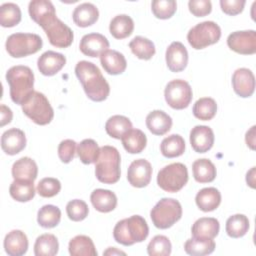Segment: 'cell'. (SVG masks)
Returning a JSON list of instances; mask_svg holds the SVG:
<instances>
[{
  "label": "cell",
  "mask_w": 256,
  "mask_h": 256,
  "mask_svg": "<svg viewBox=\"0 0 256 256\" xmlns=\"http://www.w3.org/2000/svg\"><path fill=\"white\" fill-rule=\"evenodd\" d=\"M75 74L90 100L101 102L107 99L110 86L94 63L86 60L79 61L75 66Z\"/></svg>",
  "instance_id": "cell-1"
},
{
  "label": "cell",
  "mask_w": 256,
  "mask_h": 256,
  "mask_svg": "<svg viewBox=\"0 0 256 256\" xmlns=\"http://www.w3.org/2000/svg\"><path fill=\"white\" fill-rule=\"evenodd\" d=\"M10 97L18 105H23L34 92V74L28 66L16 65L6 72Z\"/></svg>",
  "instance_id": "cell-2"
},
{
  "label": "cell",
  "mask_w": 256,
  "mask_h": 256,
  "mask_svg": "<svg viewBox=\"0 0 256 256\" xmlns=\"http://www.w3.org/2000/svg\"><path fill=\"white\" fill-rule=\"evenodd\" d=\"M149 234L146 220L140 215H133L117 222L113 229L115 241L124 246L143 242Z\"/></svg>",
  "instance_id": "cell-3"
},
{
  "label": "cell",
  "mask_w": 256,
  "mask_h": 256,
  "mask_svg": "<svg viewBox=\"0 0 256 256\" xmlns=\"http://www.w3.org/2000/svg\"><path fill=\"white\" fill-rule=\"evenodd\" d=\"M120 162L119 151L109 145L100 147V153L95 163V176L101 183L114 184L120 179Z\"/></svg>",
  "instance_id": "cell-4"
},
{
  "label": "cell",
  "mask_w": 256,
  "mask_h": 256,
  "mask_svg": "<svg viewBox=\"0 0 256 256\" xmlns=\"http://www.w3.org/2000/svg\"><path fill=\"white\" fill-rule=\"evenodd\" d=\"M150 217L156 228L168 229L181 219V204L173 198H162L152 208Z\"/></svg>",
  "instance_id": "cell-5"
},
{
  "label": "cell",
  "mask_w": 256,
  "mask_h": 256,
  "mask_svg": "<svg viewBox=\"0 0 256 256\" xmlns=\"http://www.w3.org/2000/svg\"><path fill=\"white\" fill-rule=\"evenodd\" d=\"M42 45V38L37 34L14 33L7 38L5 48L11 57L22 58L37 53Z\"/></svg>",
  "instance_id": "cell-6"
},
{
  "label": "cell",
  "mask_w": 256,
  "mask_h": 256,
  "mask_svg": "<svg viewBox=\"0 0 256 256\" xmlns=\"http://www.w3.org/2000/svg\"><path fill=\"white\" fill-rule=\"evenodd\" d=\"M21 107L23 113L37 125H47L54 117L53 108L47 97L38 91H34Z\"/></svg>",
  "instance_id": "cell-7"
},
{
  "label": "cell",
  "mask_w": 256,
  "mask_h": 256,
  "mask_svg": "<svg viewBox=\"0 0 256 256\" xmlns=\"http://www.w3.org/2000/svg\"><path fill=\"white\" fill-rule=\"evenodd\" d=\"M188 182V170L183 163H172L163 167L157 175L158 186L170 193L180 191Z\"/></svg>",
  "instance_id": "cell-8"
},
{
  "label": "cell",
  "mask_w": 256,
  "mask_h": 256,
  "mask_svg": "<svg viewBox=\"0 0 256 256\" xmlns=\"http://www.w3.org/2000/svg\"><path fill=\"white\" fill-rule=\"evenodd\" d=\"M221 37L220 26L213 21H204L192 27L188 34L187 40L192 48L200 50L209 45L215 44Z\"/></svg>",
  "instance_id": "cell-9"
},
{
  "label": "cell",
  "mask_w": 256,
  "mask_h": 256,
  "mask_svg": "<svg viewBox=\"0 0 256 256\" xmlns=\"http://www.w3.org/2000/svg\"><path fill=\"white\" fill-rule=\"evenodd\" d=\"M192 88L190 84L182 79L170 81L164 90V96L167 104L176 110L187 108L192 100Z\"/></svg>",
  "instance_id": "cell-10"
},
{
  "label": "cell",
  "mask_w": 256,
  "mask_h": 256,
  "mask_svg": "<svg viewBox=\"0 0 256 256\" xmlns=\"http://www.w3.org/2000/svg\"><path fill=\"white\" fill-rule=\"evenodd\" d=\"M228 47L242 55H252L256 53V32L255 30L235 31L227 38Z\"/></svg>",
  "instance_id": "cell-11"
},
{
  "label": "cell",
  "mask_w": 256,
  "mask_h": 256,
  "mask_svg": "<svg viewBox=\"0 0 256 256\" xmlns=\"http://www.w3.org/2000/svg\"><path fill=\"white\" fill-rule=\"evenodd\" d=\"M31 19L44 30L55 19H57L55 7L48 0H32L28 5Z\"/></svg>",
  "instance_id": "cell-12"
},
{
  "label": "cell",
  "mask_w": 256,
  "mask_h": 256,
  "mask_svg": "<svg viewBox=\"0 0 256 256\" xmlns=\"http://www.w3.org/2000/svg\"><path fill=\"white\" fill-rule=\"evenodd\" d=\"M51 45L58 48L69 47L74 38L73 31L60 19H55L50 25L44 29Z\"/></svg>",
  "instance_id": "cell-13"
},
{
  "label": "cell",
  "mask_w": 256,
  "mask_h": 256,
  "mask_svg": "<svg viewBox=\"0 0 256 256\" xmlns=\"http://www.w3.org/2000/svg\"><path fill=\"white\" fill-rule=\"evenodd\" d=\"M151 176L152 166L145 159L134 160L127 171L128 182L136 188L146 187L151 181Z\"/></svg>",
  "instance_id": "cell-14"
},
{
  "label": "cell",
  "mask_w": 256,
  "mask_h": 256,
  "mask_svg": "<svg viewBox=\"0 0 256 256\" xmlns=\"http://www.w3.org/2000/svg\"><path fill=\"white\" fill-rule=\"evenodd\" d=\"M232 86L234 92L242 97L252 96L255 90V77L253 72L248 68H239L232 75Z\"/></svg>",
  "instance_id": "cell-15"
},
{
  "label": "cell",
  "mask_w": 256,
  "mask_h": 256,
  "mask_svg": "<svg viewBox=\"0 0 256 256\" xmlns=\"http://www.w3.org/2000/svg\"><path fill=\"white\" fill-rule=\"evenodd\" d=\"M80 51L89 57H98L108 50L109 41L100 33H89L84 35L79 44Z\"/></svg>",
  "instance_id": "cell-16"
},
{
  "label": "cell",
  "mask_w": 256,
  "mask_h": 256,
  "mask_svg": "<svg viewBox=\"0 0 256 256\" xmlns=\"http://www.w3.org/2000/svg\"><path fill=\"white\" fill-rule=\"evenodd\" d=\"M165 57L167 67L171 72H181L188 64L187 49L178 41H174L168 46Z\"/></svg>",
  "instance_id": "cell-17"
},
{
  "label": "cell",
  "mask_w": 256,
  "mask_h": 256,
  "mask_svg": "<svg viewBox=\"0 0 256 256\" xmlns=\"http://www.w3.org/2000/svg\"><path fill=\"white\" fill-rule=\"evenodd\" d=\"M213 130L205 125H197L190 131V144L197 153L208 152L214 144Z\"/></svg>",
  "instance_id": "cell-18"
},
{
  "label": "cell",
  "mask_w": 256,
  "mask_h": 256,
  "mask_svg": "<svg viewBox=\"0 0 256 256\" xmlns=\"http://www.w3.org/2000/svg\"><path fill=\"white\" fill-rule=\"evenodd\" d=\"M66 64V58L63 54L55 51L44 52L37 61V67L41 74L53 76L57 74Z\"/></svg>",
  "instance_id": "cell-19"
},
{
  "label": "cell",
  "mask_w": 256,
  "mask_h": 256,
  "mask_svg": "<svg viewBox=\"0 0 256 256\" xmlns=\"http://www.w3.org/2000/svg\"><path fill=\"white\" fill-rule=\"evenodd\" d=\"M25 146V133L18 128L8 129L1 136V148L8 155H16L20 153Z\"/></svg>",
  "instance_id": "cell-20"
},
{
  "label": "cell",
  "mask_w": 256,
  "mask_h": 256,
  "mask_svg": "<svg viewBox=\"0 0 256 256\" xmlns=\"http://www.w3.org/2000/svg\"><path fill=\"white\" fill-rule=\"evenodd\" d=\"M220 230L219 221L213 217H202L197 219L191 228L193 238L214 239Z\"/></svg>",
  "instance_id": "cell-21"
},
{
  "label": "cell",
  "mask_w": 256,
  "mask_h": 256,
  "mask_svg": "<svg viewBox=\"0 0 256 256\" xmlns=\"http://www.w3.org/2000/svg\"><path fill=\"white\" fill-rule=\"evenodd\" d=\"M28 238L21 230H12L4 238L5 252L10 256H22L28 250Z\"/></svg>",
  "instance_id": "cell-22"
},
{
  "label": "cell",
  "mask_w": 256,
  "mask_h": 256,
  "mask_svg": "<svg viewBox=\"0 0 256 256\" xmlns=\"http://www.w3.org/2000/svg\"><path fill=\"white\" fill-rule=\"evenodd\" d=\"M100 63L104 70L110 75L122 74L127 67L124 55L116 50H106L100 55Z\"/></svg>",
  "instance_id": "cell-23"
},
{
  "label": "cell",
  "mask_w": 256,
  "mask_h": 256,
  "mask_svg": "<svg viewBox=\"0 0 256 256\" xmlns=\"http://www.w3.org/2000/svg\"><path fill=\"white\" fill-rule=\"evenodd\" d=\"M146 126L152 134L162 136L170 131L172 118L162 110H153L146 117Z\"/></svg>",
  "instance_id": "cell-24"
},
{
  "label": "cell",
  "mask_w": 256,
  "mask_h": 256,
  "mask_svg": "<svg viewBox=\"0 0 256 256\" xmlns=\"http://www.w3.org/2000/svg\"><path fill=\"white\" fill-rule=\"evenodd\" d=\"M11 172L14 180L34 181L37 178L38 167L33 159L22 157L14 162Z\"/></svg>",
  "instance_id": "cell-25"
},
{
  "label": "cell",
  "mask_w": 256,
  "mask_h": 256,
  "mask_svg": "<svg viewBox=\"0 0 256 256\" xmlns=\"http://www.w3.org/2000/svg\"><path fill=\"white\" fill-rule=\"evenodd\" d=\"M90 200L93 207L102 213L111 212L117 206L115 193L107 189H95L90 195Z\"/></svg>",
  "instance_id": "cell-26"
},
{
  "label": "cell",
  "mask_w": 256,
  "mask_h": 256,
  "mask_svg": "<svg viewBox=\"0 0 256 256\" xmlns=\"http://www.w3.org/2000/svg\"><path fill=\"white\" fill-rule=\"evenodd\" d=\"M74 23L79 27H88L93 25L99 18V11L92 3H82L78 5L72 14Z\"/></svg>",
  "instance_id": "cell-27"
},
{
  "label": "cell",
  "mask_w": 256,
  "mask_h": 256,
  "mask_svg": "<svg viewBox=\"0 0 256 256\" xmlns=\"http://www.w3.org/2000/svg\"><path fill=\"white\" fill-rule=\"evenodd\" d=\"M195 202L201 211L211 212L220 205L221 193L214 187L203 188L196 194Z\"/></svg>",
  "instance_id": "cell-28"
},
{
  "label": "cell",
  "mask_w": 256,
  "mask_h": 256,
  "mask_svg": "<svg viewBox=\"0 0 256 256\" xmlns=\"http://www.w3.org/2000/svg\"><path fill=\"white\" fill-rule=\"evenodd\" d=\"M124 149L130 154L141 153L147 144L145 133L140 129H130L121 138Z\"/></svg>",
  "instance_id": "cell-29"
},
{
  "label": "cell",
  "mask_w": 256,
  "mask_h": 256,
  "mask_svg": "<svg viewBox=\"0 0 256 256\" xmlns=\"http://www.w3.org/2000/svg\"><path fill=\"white\" fill-rule=\"evenodd\" d=\"M68 250L72 256H97L92 239L86 235H77L69 241Z\"/></svg>",
  "instance_id": "cell-30"
},
{
  "label": "cell",
  "mask_w": 256,
  "mask_h": 256,
  "mask_svg": "<svg viewBox=\"0 0 256 256\" xmlns=\"http://www.w3.org/2000/svg\"><path fill=\"white\" fill-rule=\"evenodd\" d=\"M134 30V22L132 18L126 14L115 16L109 24V31L116 39H124L132 34Z\"/></svg>",
  "instance_id": "cell-31"
},
{
  "label": "cell",
  "mask_w": 256,
  "mask_h": 256,
  "mask_svg": "<svg viewBox=\"0 0 256 256\" xmlns=\"http://www.w3.org/2000/svg\"><path fill=\"white\" fill-rule=\"evenodd\" d=\"M192 171L194 179L199 183H209L216 178L215 165L206 158L198 159L192 164Z\"/></svg>",
  "instance_id": "cell-32"
},
{
  "label": "cell",
  "mask_w": 256,
  "mask_h": 256,
  "mask_svg": "<svg viewBox=\"0 0 256 256\" xmlns=\"http://www.w3.org/2000/svg\"><path fill=\"white\" fill-rule=\"evenodd\" d=\"M34 181L28 180H14L10 187V196L18 202H28L32 200L35 196Z\"/></svg>",
  "instance_id": "cell-33"
},
{
  "label": "cell",
  "mask_w": 256,
  "mask_h": 256,
  "mask_svg": "<svg viewBox=\"0 0 256 256\" xmlns=\"http://www.w3.org/2000/svg\"><path fill=\"white\" fill-rule=\"evenodd\" d=\"M160 151L166 158L179 157L185 151V141L181 135L172 134L162 140Z\"/></svg>",
  "instance_id": "cell-34"
},
{
  "label": "cell",
  "mask_w": 256,
  "mask_h": 256,
  "mask_svg": "<svg viewBox=\"0 0 256 256\" xmlns=\"http://www.w3.org/2000/svg\"><path fill=\"white\" fill-rule=\"evenodd\" d=\"M59 243L55 235L45 233L37 237L34 244V254L36 256H54L58 253Z\"/></svg>",
  "instance_id": "cell-35"
},
{
  "label": "cell",
  "mask_w": 256,
  "mask_h": 256,
  "mask_svg": "<svg viewBox=\"0 0 256 256\" xmlns=\"http://www.w3.org/2000/svg\"><path fill=\"white\" fill-rule=\"evenodd\" d=\"M130 129H132V123L129 118L123 115H113L105 124L106 133L115 139H121Z\"/></svg>",
  "instance_id": "cell-36"
},
{
  "label": "cell",
  "mask_w": 256,
  "mask_h": 256,
  "mask_svg": "<svg viewBox=\"0 0 256 256\" xmlns=\"http://www.w3.org/2000/svg\"><path fill=\"white\" fill-rule=\"evenodd\" d=\"M129 48L137 58L142 60L151 59L156 52L154 43L148 38L142 36L134 37L129 42Z\"/></svg>",
  "instance_id": "cell-37"
},
{
  "label": "cell",
  "mask_w": 256,
  "mask_h": 256,
  "mask_svg": "<svg viewBox=\"0 0 256 256\" xmlns=\"http://www.w3.org/2000/svg\"><path fill=\"white\" fill-rule=\"evenodd\" d=\"M215 242L213 239H188L184 244V250L192 256H205L211 254L215 250Z\"/></svg>",
  "instance_id": "cell-38"
},
{
  "label": "cell",
  "mask_w": 256,
  "mask_h": 256,
  "mask_svg": "<svg viewBox=\"0 0 256 256\" xmlns=\"http://www.w3.org/2000/svg\"><path fill=\"white\" fill-rule=\"evenodd\" d=\"M61 220V211L57 206L48 204L42 206L37 213V222L43 228H54Z\"/></svg>",
  "instance_id": "cell-39"
},
{
  "label": "cell",
  "mask_w": 256,
  "mask_h": 256,
  "mask_svg": "<svg viewBox=\"0 0 256 256\" xmlns=\"http://www.w3.org/2000/svg\"><path fill=\"white\" fill-rule=\"evenodd\" d=\"M226 233L232 238L243 237L249 230V220L244 214H235L226 221Z\"/></svg>",
  "instance_id": "cell-40"
},
{
  "label": "cell",
  "mask_w": 256,
  "mask_h": 256,
  "mask_svg": "<svg viewBox=\"0 0 256 256\" xmlns=\"http://www.w3.org/2000/svg\"><path fill=\"white\" fill-rule=\"evenodd\" d=\"M192 111L193 115L199 120H211L217 112L216 101L210 97L200 98L194 103Z\"/></svg>",
  "instance_id": "cell-41"
},
{
  "label": "cell",
  "mask_w": 256,
  "mask_h": 256,
  "mask_svg": "<svg viewBox=\"0 0 256 256\" xmlns=\"http://www.w3.org/2000/svg\"><path fill=\"white\" fill-rule=\"evenodd\" d=\"M77 154L84 164H92L96 163L99 153L100 147L97 142L93 139H84L77 145Z\"/></svg>",
  "instance_id": "cell-42"
},
{
  "label": "cell",
  "mask_w": 256,
  "mask_h": 256,
  "mask_svg": "<svg viewBox=\"0 0 256 256\" xmlns=\"http://www.w3.org/2000/svg\"><path fill=\"white\" fill-rule=\"evenodd\" d=\"M21 21V10L15 3H4L0 6V24L3 27H14Z\"/></svg>",
  "instance_id": "cell-43"
},
{
  "label": "cell",
  "mask_w": 256,
  "mask_h": 256,
  "mask_svg": "<svg viewBox=\"0 0 256 256\" xmlns=\"http://www.w3.org/2000/svg\"><path fill=\"white\" fill-rule=\"evenodd\" d=\"M172 245L164 235H156L147 246V253L150 256H168L171 254Z\"/></svg>",
  "instance_id": "cell-44"
},
{
  "label": "cell",
  "mask_w": 256,
  "mask_h": 256,
  "mask_svg": "<svg viewBox=\"0 0 256 256\" xmlns=\"http://www.w3.org/2000/svg\"><path fill=\"white\" fill-rule=\"evenodd\" d=\"M154 16L158 19H169L177 10V3L174 0H154L151 3Z\"/></svg>",
  "instance_id": "cell-45"
},
{
  "label": "cell",
  "mask_w": 256,
  "mask_h": 256,
  "mask_svg": "<svg viewBox=\"0 0 256 256\" xmlns=\"http://www.w3.org/2000/svg\"><path fill=\"white\" fill-rule=\"evenodd\" d=\"M66 213L70 220L79 222L84 220L89 213V208L85 201L80 199H74L67 203Z\"/></svg>",
  "instance_id": "cell-46"
},
{
  "label": "cell",
  "mask_w": 256,
  "mask_h": 256,
  "mask_svg": "<svg viewBox=\"0 0 256 256\" xmlns=\"http://www.w3.org/2000/svg\"><path fill=\"white\" fill-rule=\"evenodd\" d=\"M61 190V183L58 179L53 177H46L41 179L36 187V192L44 198L56 196Z\"/></svg>",
  "instance_id": "cell-47"
},
{
  "label": "cell",
  "mask_w": 256,
  "mask_h": 256,
  "mask_svg": "<svg viewBox=\"0 0 256 256\" xmlns=\"http://www.w3.org/2000/svg\"><path fill=\"white\" fill-rule=\"evenodd\" d=\"M76 142L72 139H65L58 146V156L63 163H69L75 156Z\"/></svg>",
  "instance_id": "cell-48"
},
{
  "label": "cell",
  "mask_w": 256,
  "mask_h": 256,
  "mask_svg": "<svg viewBox=\"0 0 256 256\" xmlns=\"http://www.w3.org/2000/svg\"><path fill=\"white\" fill-rule=\"evenodd\" d=\"M189 11L196 17H204L211 13L212 4L209 0H190L188 2Z\"/></svg>",
  "instance_id": "cell-49"
},
{
  "label": "cell",
  "mask_w": 256,
  "mask_h": 256,
  "mask_svg": "<svg viewBox=\"0 0 256 256\" xmlns=\"http://www.w3.org/2000/svg\"><path fill=\"white\" fill-rule=\"evenodd\" d=\"M245 3V0H221L220 7L225 14L235 16L243 11Z\"/></svg>",
  "instance_id": "cell-50"
},
{
  "label": "cell",
  "mask_w": 256,
  "mask_h": 256,
  "mask_svg": "<svg viewBox=\"0 0 256 256\" xmlns=\"http://www.w3.org/2000/svg\"><path fill=\"white\" fill-rule=\"evenodd\" d=\"M0 115H1V122H0V126L3 127L6 124H9L12 121L13 118V113L11 111V109L9 107H7L4 104L0 105Z\"/></svg>",
  "instance_id": "cell-51"
},
{
  "label": "cell",
  "mask_w": 256,
  "mask_h": 256,
  "mask_svg": "<svg viewBox=\"0 0 256 256\" xmlns=\"http://www.w3.org/2000/svg\"><path fill=\"white\" fill-rule=\"evenodd\" d=\"M255 128L256 126L253 125L247 132L245 135V141L247 146L251 149L254 150L255 149Z\"/></svg>",
  "instance_id": "cell-52"
},
{
  "label": "cell",
  "mask_w": 256,
  "mask_h": 256,
  "mask_svg": "<svg viewBox=\"0 0 256 256\" xmlns=\"http://www.w3.org/2000/svg\"><path fill=\"white\" fill-rule=\"evenodd\" d=\"M246 182L251 188H255V167H252L246 174Z\"/></svg>",
  "instance_id": "cell-53"
},
{
  "label": "cell",
  "mask_w": 256,
  "mask_h": 256,
  "mask_svg": "<svg viewBox=\"0 0 256 256\" xmlns=\"http://www.w3.org/2000/svg\"><path fill=\"white\" fill-rule=\"evenodd\" d=\"M104 255H115V254H122V255H125L126 253L123 252V251H120V250H117L115 247H109L106 251L103 252Z\"/></svg>",
  "instance_id": "cell-54"
}]
</instances>
